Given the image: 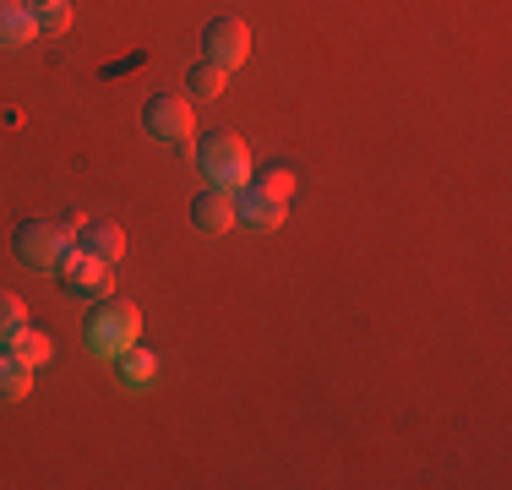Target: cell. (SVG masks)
Segmentation results:
<instances>
[{
	"label": "cell",
	"instance_id": "obj_10",
	"mask_svg": "<svg viewBox=\"0 0 512 490\" xmlns=\"http://www.w3.org/2000/svg\"><path fill=\"white\" fill-rule=\"evenodd\" d=\"M33 33H39V22H33L28 0H0V44L22 49V44H33Z\"/></svg>",
	"mask_w": 512,
	"mask_h": 490
},
{
	"label": "cell",
	"instance_id": "obj_18",
	"mask_svg": "<svg viewBox=\"0 0 512 490\" xmlns=\"http://www.w3.org/2000/svg\"><path fill=\"white\" fill-rule=\"evenodd\" d=\"M28 6H44V0H28Z\"/></svg>",
	"mask_w": 512,
	"mask_h": 490
},
{
	"label": "cell",
	"instance_id": "obj_15",
	"mask_svg": "<svg viewBox=\"0 0 512 490\" xmlns=\"http://www.w3.org/2000/svg\"><path fill=\"white\" fill-rule=\"evenodd\" d=\"M251 186L267 191V196H278V202H289V191H295V169H289V164H267Z\"/></svg>",
	"mask_w": 512,
	"mask_h": 490
},
{
	"label": "cell",
	"instance_id": "obj_2",
	"mask_svg": "<svg viewBox=\"0 0 512 490\" xmlns=\"http://www.w3.org/2000/svg\"><path fill=\"white\" fill-rule=\"evenodd\" d=\"M77 229L82 218H60V224H50V218H28V224H17V235H11V251H17L22 267H55L60 256H66V245H77Z\"/></svg>",
	"mask_w": 512,
	"mask_h": 490
},
{
	"label": "cell",
	"instance_id": "obj_5",
	"mask_svg": "<svg viewBox=\"0 0 512 490\" xmlns=\"http://www.w3.org/2000/svg\"><path fill=\"white\" fill-rule=\"evenodd\" d=\"M55 273H60V289L66 294H77V300H99V294H109V273H115V267H104L99 256L66 245V256L55 262Z\"/></svg>",
	"mask_w": 512,
	"mask_h": 490
},
{
	"label": "cell",
	"instance_id": "obj_8",
	"mask_svg": "<svg viewBox=\"0 0 512 490\" xmlns=\"http://www.w3.org/2000/svg\"><path fill=\"white\" fill-rule=\"evenodd\" d=\"M77 251L99 256L104 267H115L120 256H126V229L115 224V218H88V224L77 229Z\"/></svg>",
	"mask_w": 512,
	"mask_h": 490
},
{
	"label": "cell",
	"instance_id": "obj_1",
	"mask_svg": "<svg viewBox=\"0 0 512 490\" xmlns=\"http://www.w3.org/2000/svg\"><path fill=\"white\" fill-rule=\"evenodd\" d=\"M142 338V311L131 300H104L88 311V322H82V343H88L93 354H104V360H120V354L131 349V343Z\"/></svg>",
	"mask_w": 512,
	"mask_h": 490
},
{
	"label": "cell",
	"instance_id": "obj_16",
	"mask_svg": "<svg viewBox=\"0 0 512 490\" xmlns=\"http://www.w3.org/2000/svg\"><path fill=\"white\" fill-rule=\"evenodd\" d=\"M33 22H39V33H60L71 22V6L66 0H44V6H33Z\"/></svg>",
	"mask_w": 512,
	"mask_h": 490
},
{
	"label": "cell",
	"instance_id": "obj_7",
	"mask_svg": "<svg viewBox=\"0 0 512 490\" xmlns=\"http://www.w3.org/2000/svg\"><path fill=\"white\" fill-rule=\"evenodd\" d=\"M235 224L256 229V235H267V229L284 224V202H278V196H267V191H256L251 180H246V186H240V196H235Z\"/></svg>",
	"mask_w": 512,
	"mask_h": 490
},
{
	"label": "cell",
	"instance_id": "obj_13",
	"mask_svg": "<svg viewBox=\"0 0 512 490\" xmlns=\"http://www.w3.org/2000/svg\"><path fill=\"white\" fill-rule=\"evenodd\" d=\"M224 77H229L224 66H213V60H197V66L186 71V88L197 93V98H218V93H224Z\"/></svg>",
	"mask_w": 512,
	"mask_h": 490
},
{
	"label": "cell",
	"instance_id": "obj_12",
	"mask_svg": "<svg viewBox=\"0 0 512 490\" xmlns=\"http://www.w3.org/2000/svg\"><path fill=\"white\" fill-rule=\"evenodd\" d=\"M33 387V365H22L11 349H0V398H28Z\"/></svg>",
	"mask_w": 512,
	"mask_h": 490
},
{
	"label": "cell",
	"instance_id": "obj_3",
	"mask_svg": "<svg viewBox=\"0 0 512 490\" xmlns=\"http://www.w3.org/2000/svg\"><path fill=\"white\" fill-rule=\"evenodd\" d=\"M197 164L207 175V186H224V191H240L251 180V153L235 131H207L197 142Z\"/></svg>",
	"mask_w": 512,
	"mask_h": 490
},
{
	"label": "cell",
	"instance_id": "obj_6",
	"mask_svg": "<svg viewBox=\"0 0 512 490\" xmlns=\"http://www.w3.org/2000/svg\"><path fill=\"white\" fill-rule=\"evenodd\" d=\"M251 55V28L240 17H213L202 28V60H213V66H240V60Z\"/></svg>",
	"mask_w": 512,
	"mask_h": 490
},
{
	"label": "cell",
	"instance_id": "obj_14",
	"mask_svg": "<svg viewBox=\"0 0 512 490\" xmlns=\"http://www.w3.org/2000/svg\"><path fill=\"white\" fill-rule=\"evenodd\" d=\"M153 371H158L153 354H148V349H137V343H131V349L120 354V376H126L131 387H148V382H153Z\"/></svg>",
	"mask_w": 512,
	"mask_h": 490
},
{
	"label": "cell",
	"instance_id": "obj_17",
	"mask_svg": "<svg viewBox=\"0 0 512 490\" xmlns=\"http://www.w3.org/2000/svg\"><path fill=\"white\" fill-rule=\"evenodd\" d=\"M28 322V311H22V300L11 289H0V343H6L11 333H17V327Z\"/></svg>",
	"mask_w": 512,
	"mask_h": 490
},
{
	"label": "cell",
	"instance_id": "obj_9",
	"mask_svg": "<svg viewBox=\"0 0 512 490\" xmlns=\"http://www.w3.org/2000/svg\"><path fill=\"white\" fill-rule=\"evenodd\" d=\"M191 224H197L202 235H229V229H235V191L207 186L197 202H191Z\"/></svg>",
	"mask_w": 512,
	"mask_h": 490
},
{
	"label": "cell",
	"instance_id": "obj_4",
	"mask_svg": "<svg viewBox=\"0 0 512 490\" xmlns=\"http://www.w3.org/2000/svg\"><path fill=\"white\" fill-rule=\"evenodd\" d=\"M142 131H148L153 142H186L191 131H197V120H191V104L175 93H153L148 104H142Z\"/></svg>",
	"mask_w": 512,
	"mask_h": 490
},
{
	"label": "cell",
	"instance_id": "obj_11",
	"mask_svg": "<svg viewBox=\"0 0 512 490\" xmlns=\"http://www.w3.org/2000/svg\"><path fill=\"white\" fill-rule=\"evenodd\" d=\"M0 349H11V354H17L22 365H33V371H39V365H50V349H55V343L44 338V333H33V327L22 322L17 333H11L6 343H0Z\"/></svg>",
	"mask_w": 512,
	"mask_h": 490
}]
</instances>
